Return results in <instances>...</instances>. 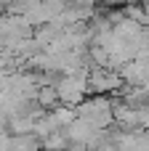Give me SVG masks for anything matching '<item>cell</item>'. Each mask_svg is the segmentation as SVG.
I'll list each match as a JSON object with an SVG mask.
<instances>
[{
  "label": "cell",
  "instance_id": "1",
  "mask_svg": "<svg viewBox=\"0 0 149 151\" xmlns=\"http://www.w3.org/2000/svg\"><path fill=\"white\" fill-rule=\"evenodd\" d=\"M75 114L85 122H91L93 127H109L115 122L112 117V98L104 96V93H93V98H83L77 106H75Z\"/></svg>",
  "mask_w": 149,
  "mask_h": 151
},
{
  "label": "cell",
  "instance_id": "2",
  "mask_svg": "<svg viewBox=\"0 0 149 151\" xmlns=\"http://www.w3.org/2000/svg\"><path fill=\"white\" fill-rule=\"evenodd\" d=\"M56 90H59V101L64 106H77L85 93H88V69L77 72V74H64L56 80Z\"/></svg>",
  "mask_w": 149,
  "mask_h": 151
},
{
  "label": "cell",
  "instance_id": "3",
  "mask_svg": "<svg viewBox=\"0 0 149 151\" xmlns=\"http://www.w3.org/2000/svg\"><path fill=\"white\" fill-rule=\"evenodd\" d=\"M125 85L123 74L117 69H109V66H91L88 69V90L91 93H120Z\"/></svg>",
  "mask_w": 149,
  "mask_h": 151
},
{
  "label": "cell",
  "instance_id": "4",
  "mask_svg": "<svg viewBox=\"0 0 149 151\" xmlns=\"http://www.w3.org/2000/svg\"><path fill=\"white\" fill-rule=\"evenodd\" d=\"M35 104L37 106H43V109H53V106H59L61 101H59V90H56V82H43V85H37V96H35Z\"/></svg>",
  "mask_w": 149,
  "mask_h": 151
}]
</instances>
